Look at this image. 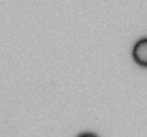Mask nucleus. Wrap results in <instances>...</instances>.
<instances>
[{
    "label": "nucleus",
    "instance_id": "nucleus-1",
    "mask_svg": "<svg viewBox=\"0 0 147 137\" xmlns=\"http://www.w3.org/2000/svg\"><path fill=\"white\" fill-rule=\"evenodd\" d=\"M131 59L139 67L147 69V37H142L134 43L131 49Z\"/></svg>",
    "mask_w": 147,
    "mask_h": 137
},
{
    "label": "nucleus",
    "instance_id": "nucleus-2",
    "mask_svg": "<svg viewBox=\"0 0 147 137\" xmlns=\"http://www.w3.org/2000/svg\"><path fill=\"white\" fill-rule=\"evenodd\" d=\"M77 137H98V136L96 133H89V132H87V133H80Z\"/></svg>",
    "mask_w": 147,
    "mask_h": 137
}]
</instances>
